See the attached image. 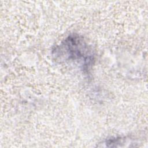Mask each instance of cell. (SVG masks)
Wrapping results in <instances>:
<instances>
[{"instance_id": "6da1fadb", "label": "cell", "mask_w": 148, "mask_h": 148, "mask_svg": "<svg viewBox=\"0 0 148 148\" xmlns=\"http://www.w3.org/2000/svg\"><path fill=\"white\" fill-rule=\"evenodd\" d=\"M53 55L58 60L77 63L84 72H88L95 60L91 47L83 38L77 34L69 35L56 46L53 50Z\"/></svg>"}]
</instances>
